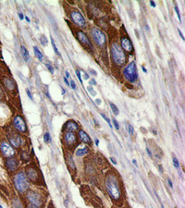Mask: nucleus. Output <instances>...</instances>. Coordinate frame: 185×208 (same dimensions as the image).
Segmentation results:
<instances>
[{"label":"nucleus","mask_w":185,"mask_h":208,"mask_svg":"<svg viewBox=\"0 0 185 208\" xmlns=\"http://www.w3.org/2000/svg\"><path fill=\"white\" fill-rule=\"evenodd\" d=\"M105 187H106V190H107L109 196L113 200H118L120 198V196H121L120 188L118 185L117 178L114 175H109L106 177Z\"/></svg>","instance_id":"f257e3e1"},{"label":"nucleus","mask_w":185,"mask_h":208,"mask_svg":"<svg viewBox=\"0 0 185 208\" xmlns=\"http://www.w3.org/2000/svg\"><path fill=\"white\" fill-rule=\"evenodd\" d=\"M110 55H111V58H112L113 62L115 63V65H117L118 67L122 66L126 61V55H125L123 49L121 48V46L117 43H114L111 45Z\"/></svg>","instance_id":"f03ea898"},{"label":"nucleus","mask_w":185,"mask_h":208,"mask_svg":"<svg viewBox=\"0 0 185 208\" xmlns=\"http://www.w3.org/2000/svg\"><path fill=\"white\" fill-rule=\"evenodd\" d=\"M14 185L17 190H18L20 193H24L26 192V190H28L30 184L28 177L23 171H20L16 174V176L14 177Z\"/></svg>","instance_id":"7ed1b4c3"},{"label":"nucleus","mask_w":185,"mask_h":208,"mask_svg":"<svg viewBox=\"0 0 185 208\" xmlns=\"http://www.w3.org/2000/svg\"><path fill=\"white\" fill-rule=\"evenodd\" d=\"M123 75L125 77V79L131 82L134 83L137 79H138V72H137V67H136V64L134 61L130 62L123 69Z\"/></svg>","instance_id":"20e7f679"},{"label":"nucleus","mask_w":185,"mask_h":208,"mask_svg":"<svg viewBox=\"0 0 185 208\" xmlns=\"http://www.w3.org/2000/svg\"><path fill=\"white\" fill-rule=\"evenodd\" d=\"M91 35L92 37V40L99 47H105L106 44V37L105 34L97 28H92L91 30Z\"/></svg>","instance_id":"39448f33"},{"label":"nucleus","mask_w":185,"mask_h":208,"mask_svg":"<svg viewBox=\"0 0 185 208\" xmlns=\"http://www.w3.org/2000/svg\"><path fill=\"white\" fill-rule=\"evenodd\" d=\"M70 18L76 25H78L80 27H84L86 25V20H85L84 17L78 10H72L70 12Z\"/></svg>","instance_id":"423d86ee"},{"label":"nucleus","mask_w":185,"mask_h":208,"mask_svg":"<svg viewBox=\"0 0 185 208\" xmlns=\"http://www.w3.org/2000/svg\"><path fill=\"white\" fill-rule=\"evenodd\" d=\"M27 199L30 201V202L31 203V205H34V206H36V207L41 206L42 203H43L42 197H41L38 193H36V192H34V191L29 192V193L27 194Z\"/></svg>","instance_id":"0eeeda50"},{"label":"nucleus","mask_w":185,"mask_h":208,"mask_svg":"<svg viewBox=\"0 0 185 208\" xmlns=\"http://www.w3.org/2000/svg\"><path fill=\"white\" fill-rule=\"evenodd\" d=\"M14 127L16 128L17 130L19 132H25L27 130V125L25 123V120L20 116H16L14 120H13Z\"/></svg>","instance_id":"6e6552de"},{"label":"nucleus","mask_w":185,"mask_h":208,"mask_svg":"<svg viewBox=\"0 0 185 208\" xmlns=\"http://www.w3.org/2000/svg\"><path fill=\"white\" fill-rule=\"evenodd\" d=\"M0 150L3 153V155L6 156V157H12L15 154V150L11 147V145H9L7 142L3 141L0 144Z\"/></svg>","instance_id":"1a4fd4ad"},{"label":"nucleus","mask_w":185,"mask_h":208,"mask_svg":"<svg viewBox=\"0 0 185 208\" xmlns=\"http://www.w3.org/2000/svg\"><path fill=\"white\" fill-rule=\"evenodd\" d=\"M120 46H121V48H123L125 51H127L129 53L133 51L132 43L128 37H125V36L121 37V39H120Z\"/></svg>","instance_id":"9d476101"},{"label":"nucleus","mask_w":185,"mask_h":208,"mask_svg":"<svg viewBox=\"0 0 185 208\" xmlns=\"http://www.w3.org/2000/svg\"><path fill=\"white\" fill-rule=\"evenodd\" d=\"M77 36H78L79 41H80L82 44H84V45H86V46H88V47H92V43H91L90 39L88 38V36H87L82 31H77Z\"/></svg>","instance_id":"9b49d317"},{"label":"nucleus","mask_w":185,"mask_h":208,"mask_svg":"<svg viewBox=\"0 0 185 208\" xmlns=\"http://www.w3.org/2000/svg\"><path fill=\"white\" fill-rule=\"evenodd\" d=\"M64 139H65V141L68 145H74L76 143V141H77V137L76 135L74 134L73 131H67L65 133V136H64Z\"/></svg>","instance_id":"f8f14e48"},{"label":"nucleus","mask_w":185,"mask_h":208,"mask_svg":"<svg viewBox=\"0 0 185 208\" xmlns=\"http://www.w3.org/2000/svg\"><path fill=\"white\" fill-rule=\"evenodd\" d=\"M18 160H17L15 157H10V158H8V159L6 161V168H7L10 172L15 171V170L18 168Z\"/></svg>","instance_id":"ddd939ff"},{"label":"nucleus","mask_w":185,"mask_h":208,"mask_svg":"<svg viewBox=\"0 0 185 208\" xmlns=\"http://www.w3.org/2000/svg\"><path fill=\"white\" fill-rule=\"evenodd\" d=\"M26 176L29 179L32 180V181H35L38 179V172L35 168H33L32 166L31 167H28L27 170H26Z\"/></svg>","instance_id":"4468645a"},{"label":"nucleus","mask_w":185,"mask_h":208,"mask_svg":"<svg viewBox=\"0 0 185 208\" xmlns=\"http://www.w3.org/2000/svg\"><path fill=\"white\" fill-rule=\"evenodd\" d=\"M9 141H10V142L15 146V147H19V145H20V141H21V139H20V137L18 136V134H16V133H12V135L11 136H9Z\"/></svg>","instance_id":"2eb2a0df"},{"label":"nucleus","mask_w":185,"mask_h":208,"mask_svg":"<svg viewBox=\"0 0 185 208\" xmlns=\"http://www.w3.org/2000/svg\"><path fill=\"white\" fill-rule=\"evenodd\" d=\"M79 137H80V140L84 142V143H88L90 144L91 143V138L89 137V135L82 129L79 130Z\"/></svg>","instance_id":"dca6fc26"},{"label":"nucleus","mask_w":185,"mask_h":208,"mask_svg":"<svg viewBox=\"0 0 185 208\" xmlns=\"http://www.w3.org/2000/svg\"><path fill=\"white\" fill-rule=\"evenodd\" d=\"M65 127L68 129V131H74V130H77L78 128H79L78 124H77L75 121H73V120H70V121L67 122L66 125H65Z\"/></svg>","instance_id":"f3484780"},{"label":"nucleus","mask_w":185,"mask_h":208,"mask_svg":"<svg viewBox=\"0 0 185 208\" xmlns=\"http://www.w3.org/2000/svg\"><path fill=\"white\" fill-rule=\"evenodd\" d=\"M5 86L8 89V90H14L16 87V83L14 82V80H12L11 79H5L4 80Z\"/></svg>","instance_id":"a211bd4d"},{"label":"nucleus","mask_w":185,"mask_h":208,"mask_svg":"<svg viewBox=\"0 0 185 208\" xmlns=\"http://www.w3.org/2000/svg\"><path fill=\"white\" fill-rule=\"evenodd\" d=\"M20 52H21V55H22L23 59L25 61H28L29 58H30V55H29V52H28V50L26 49V47L24 45L20 46Z\"/></svg>","instance_id":"6ab92c4d"},{"label":"nucleus","mask_w":185,"mask_h":208,"mask_svg":"<svg viewBox=\"0 0 185 208\" xmlns=\"http://www.w3.org/2000/svg\"><path fill=\"white\" fill-rule=\"evenodd\" d=\"M33 51H34V55L35 56L40 60V61H43V53L41 52V50L37 47V46H33Z\"/></svg>","instance_id":"aec40b11"},{"label":"nucleus","mask_w":185,"mask_h":208,"mask_svg":"<svg viewBox=\"0 0 185 208\" xmlns=\"http://www.w3.org/2000/svg\"><path fill=\"white\" fill-rule=\"evenodd\" d=\"M88 153V148H80V149H78L76 151V155L77 156H83L85 155L86 153Z\"/></svg>","instance_id":"412c9836"},{"label":"nucleus","mask_w":185,"mask_h":208,"mask_svg":"<svg viewBox=\"0 0 185 208\" xmlns=\"http://www.w3.org/2000/svg\"><path fill=\"white\" fill-rule=\"evenodd\" d=\"M109 105H110L111 110H112V112L114 113V115H115V116H117V115L119 114V110H118L117 106L115 104H113V103H109Z\"/></svg>","instance_id":"4be33fe9"},{"label":"nucleus","mask_w":185,"mask_h":208,"mask_svg":"<svg viewBox=\"0 0 185 208\" xmlns=\"http://www.w3.org/2000/svg\"><path fill=\"white\" fill-rule=\"evenodd\" d=\"M40 43H41V44L42 45H43V46H45L47 43H48V40H47V38L45 37V35H41V37H40Z\"/></svg>","instance_id":"5701e85b"},{"label":"nucleus","mask_w":185,"mask_h":208,"mask_svg":"<svg viewBox=\"0 0 185 208\" xmlns=\"http://www.w3.org/2000/svg\"><path fill=\"white\" fill-rule=\"evenodd\" d=\"M20 157H21V159H22L23 161H28V160L30 159V154H29L27 152L23 151V152L20 153Z\"/></svg>","instance_id":"b1692460"},{"label":"nucleus","mask_w":185,"mask_h":208,"mask_svg":"<svg viewBox=\"0 0 185 208\" xmlns=\"http://www.w3.org/2000/svg\"><path fill=\"white\" fill-rule=\"evenodd\" d=\"M51 43H52V46H53V49H54V51H55V53L58 55V56H60V53H59V51H58V49H57V47H56V43H55V41H54V39L51 37Z\"/></svg>","instance_id":"393cba45"},{"label":"nucleus","mask_w":185,"mask_h":208,"mask_svg":"<svg viewBox=\"0 0 185 208\" xmlns=\"http://www.w3.org/2000/svg\"><path fill=\"white\" fill-rule=\"evenodd\" d=\"M13 207L14 208H22V205H21V202H19V200L16 199L13 201Z\"/></svg>","instance_id":"a878e982"},{"label":"nucleus","mask_w":185,"mask_h":208,"mask_svg":"<svg viewBox=\"0 0 185 208\" xmlns=\"http://www.w3.org/2000/svg\"><path fill=\"white\" fill-rule=\"evenodd\" d=\"M68 165H70V169H73V170L76 169V167H75V165H74V164H73V160H72L71 156H69V157L68 158Z\"/></svg>","instance_id":"bb28decb"},{"label":"nucleus","mask_w":185,"mask_h":208,"mask_svg":"<svg viewBox=\"0 0 185 208\" xmlns=\"http://www.w3.org/2000/svg\"><path fill=\"white\" fill-rule=\"evenodd\" d=\"M43 141H44L46 143H48V142H50V141H51V136H50L49 132L44 133V135H43Z\"/></svg>","instance_id":"cd10ccee"},{"label":"nucleus","mask_w":185,"mask_h":208,"mask_svg":"<svg viewBox=\"0 0 185 208\" xmlns=\"http://www.w3.org/2000/svg\"><path fill=\"white\" fill-rule=\"evenodd\" d=\"M172 161H173V165L176 168H179V160L177 159V157L175 155L172 156Z\"/></svg>","instance_id":"c85d7f7f"},{"label":"nucleus","mask_w":185,"mask_h":208,"mask_svg":"<svg viewBox=\"0 0 185 208\" xmlns=\"http://www.w3.org/2000/svg\"><path fill=\"white\" fill-rule=\"evenodd\" d=\"M45 66H46V67H47V69L50 71V73H54V67H53V66L51 65V63L50 62H46L45 63Z\"/></svg>","instance_id":"c756f323"},{"label":"nucleus","mask_w":185,"mask_h":208,"mask_svg":"<svg viewBox=\"0 0 185 208\" xmlns=\"http://www.w3.org/2000/svg\"><path fill=\"white\" fill-rule=\"evenodd\" d=\"M101 116H102V117H103V118H104V119L107 122L108 126H109L110 128H113V127H112V124H111V122H110V119H109V118H108V117H107L105 114H103V113L101 114Z\"/></svg>","instance_id":"7c9ffc66"},{"label":"nucleus","mask_w":185,"mask_h":208,"mask_svg":"<svg viewBox=\"0 0 185 208\" xmlns=\"http://www.w3.org/2000/svg\"><path fill=\"white\" fill-rule=\"evenodd\" d=\"M175 11H176V13H177V17H178V18H179V21H181V18H180V13H179V7H178V6H175Z\"/></svg>","instance_id":"2f4dec72"},{"label":"nucleus","mask_w":185,"mask_h":208,"mask_svg":"<svg viewBox=\"0 0 185 208\" xmlns=\"http://www.w3.org/2000/svg\"><path fill=\"white\" fill-rule=\"evenodd\" d=\"M76 76H77V78L79 79V80H80V83H82V80H81V74H80V71L79 70V69H76Z\"/></svg>","instance_id":"473e14b6"},{"label":"nucleus","mask_w":185,"mask_h":208,"mask_svg":"<svg viewBox=\"0 0 185 208\" xmlns=\"http://www.w3.org/2000/svg\"><path fill=\"white\" fill-rule=\"evenodd\" d=\"M87 90H88V92L91 93V95H92V96H95V95H96V92L93 91V88H92V86H89V87L87 88Z\"/></svg>","instance_id":"72a5a7b5"},{"label":"nucleus","mask_w":185,"mask_h":208,"mask_svg":"<svg viewBox=\"0 0 185 208\" xmlns=\"http://www.w3.org/2000/svg\"><path fill=\"white\" fill-rule=\"evenodd\" d=\"M128 131H129V133H130V135H133L134 129H133V127H132L131 125H129V126H128Z\"/></svg>","instance_id":"f704fd0d"},{"label":"nucleus","mask_w":185,"mask_h":208,"mask_svg":"<svg viewBox=\"0 0 185 208\" xmlns=\"http://www.w3.org/2000/svg\"><path fill=\"white\" fill-rule=\"evenodd\" d=\"M113 124L116 128V129H119V125H118V122L116 120V119H113Z\"/></svg>","instance_id":"c9c22d12"},{"label":"nucleus","mask_w":185,"mask_h":208,"mask_svg":"<svg viewBox=\"0 0 185 208\" xmlns=\"http://www.w3.org/2000/svg\"><path fill=\"white\" fill-rule=\"evenodd\" d=\"M26 93H27V95L29 96V98L32 101V100H33V98H32V95H31V92H30V90H29V89H26Z\"/></svg>","instance_id":"e433bc0d"},{"label":"nucleus","mask_w":185,"mask_h":208,"mask_svg":"<svg viewBox=\"0 0 185 208\" xmlns=\"http://www.w3.org/2000/svg\"><path fill=\"white\" fill-rule=\"evenodd\" d=\"M90 85L92 86V85H96V80H94V79H92V80H90Z\"/></svg>","instance_id":"4c0bfd02"},{"label":"nucleus","mask_w":185,"mask_h":208,"mask_svg":"<svg viewBox=\"0 0 185 208\" xmlns=\"http://www.w3.org/2000/svg\"><path fill=\"white\" fill-rule=\"evenodd\" d=\"M70 86H71V88L73 89V90H75L76 89V84H75V82L73 81V80H71L70 81V84H69Z\"/></svg>","instance_id":"58836bf2"},{"label":"nucleus","mask_w":185,"mask_h":208,"mask_svg":"<svg viewBox=\"0 0 185 208\" xmlns=\"http://www.w3.org/2000/svg\"><path fill=\"white\" fill-rule=\"evenodd\" d=\"M178 32H179V36L181 37V39L184 41V36H183V34H182V32H181V31L179 30V29H178Z\"/></svg>","instance_id":"ea45409f"},{"label":"nucleus","mask_w":185,"mask_h":208,"mask_svg":"<svg viewBox=\"0 0 185 208\" xmlns=\"http://www.w3.org/2000/svg\"><path fill=\"white\" fill-rule=\"evenodd\" d=\"M166 180H167V183H168L169 187H170V188H173V183H172V181H171V180H170L169 178H167Z\"/></svg>","instance_id":"a19ab883"},{"label":"nucleus","mask_w":185,"mask_h":208,"mask_svg":"<svg viewBox=\"0 0 185 208\" xmlns=\"http://www.w3.org/2000/svg\"><path fill=\"white\" fill-rule=\"evenodd\" d=\"M18 18H19V19H21V20H22V19L24 18V15H23L21 12H18Z\"/></svg>","instance_id":"79ce46f5"},{"label":"nucleus","mask_w":185,"mask_h":208,"mask_svg":"<svg viewBox=\"0 0 185 208\" xmlns=\"http://www.w3.org/2000/svg\"><path fill=\"white\" fill-rule=\"evenodd\" d=\"M89 72H90L91 74H93L94 76H96V75H97L96 71H95V70H93V69H89Z\"/></svg>","instance_id":"37998d69"},{"label":"nucleus","mask_w":185,"mask_h":208,"mask_svg":"<svg viewBox=\"0 0 185 208\" xmlns=\"http://www.w3.org/2000/svg\"><path fill=\"white\" fill-rule=\"evenodd\" d=\"M146 152H147V153L149 154V156H151V157L153 156V153H152V152L150 151V149H149V148H146Z\"/></svg>","instance_id":"c03bdc74"},{"label":"nucleus","mask_w":185,"mask_h":208,"mask_svg":"<svg viewBox=\"0 0 185 208\" xmlns=\"http://www.w3.org/2000/svg\"><path fill=\"white\" fill-rule=\"evenodd\" d=\"M150 5H151V6H153V7H155V6H156V4L154 3V1H150Z\"/></svg>","instance_id":"a18cd8bd"},{"label":"nucleus","mask_w":185,"mask_h":208,"mask_svg":"<svg viewBox=\"0 0 185 208\" xmlns=\"http://www.w3.org/2000/svg\"><path fill=\"white\" fill-rule=\"evenodd\" d=\"M63 80H64V81H65V83H66V84H67V85H68V86H69V82H68V79H67V78H64V79H63Z\"/></svg>","instance_id":"49530a36"},{"label":"nucleus","mask_w":185,"mask_h":208,"mask_svg":"<svg viewBox=\"0 0 185 208\" xmlns=\"http://www.w3.org/2000/svg\"><path fill=\"white\" fill-rule=\"evenodd\" d=\"M83 77H84V80H89V75L87 73H84Z\"/></svg>","instance_id":"de8ad7c7"},{"label":"nucleus","mask_w":185,"mask_h":208,"mask_svg":"<svg viewBox=\"0 0 185 208\" xmlns=\"http://www.w3.org/2000/svg\"><path fill=\"white\" fill-rule=\"evenodd\" d=\"M95 104H96L97 105H99V104H101V100H100V99H96V100H95Z\"/></svg>","instance_id":"09e8293b"},{"label":"nucleus","mask_w":185,"mask_h":208,"mask_svg":"<svg viewBox=\"0 0 185 208\" xmlns=\"http://www.w3.org/2000/svg\"><path fill=\"white\" fill-rule=\"evenodd\" d=\"M110 160H111V162H112V163H113L114 165H116V164H117V161H116V159H114L113 157H111V158H110Z\"/></svg>","instance_id":"8fccbe9b"},{"label":"nucleus","mask_w":185,"mask_h":208,"mask_svg":"<svg viewBox=\"0 0 185 208\" xmlns=\"http://www.w3.org/2000/svg\"><path fill=\"white\" fill-rule=\"evenodd\" d=\"M24 18L26 19V21H27V22H31V19H30V18H29L28 16H25V17H24Z\"/></svg>","instance_id":"3c124183"},{"label":"nucleus","mask_w":185,"mask_h":208,"mask_svg":"<svg viewBox=\"0 0 185 208\" xmlns=\"http://www.w3.org/2000/svg\"><path fill=\"white\" fill-rule=\"evenodd\" d=\"M132 163H133V165H135L136 167H138V165H137V161H136L135 159H133V160H132Z\"/></svg>","instance_id":"603ef678"},{"label":"nucleus","mask_w":185,"mask_h":208,"mask_svg":"<svg viewBox=\"0 0 185 208\" xmlns=\"http://www.w3.org/2000/svg\"><path fill=\"white\" fill-rule=\"evenodd\" d=\"M65 74H66V77H65V78H67V79H68V78H69V73H68V70H66Z\"/></svg>","instance_id":"864d4df0"},{"label":"nucleus","mask_w":185,"mask_h":208,"mask_svg":"<svg viewBox=\"0 0 185 208\" xmlns=\"http://www.w3.org/2000/svg\"><path fill=\"white\" fill-rule=\"evenodd\" d=\"M142 71H143L144 73H147V69L144 67V66H142Z\"/></svg>","instance_id":"5fc2aeb1"},{"label":"nucleus","mask_w":185,"mask_h":208,"mask_svg":"<svg viewBox=\"0 0 185 208\" xmlns=\"http://www.w3.org/2000/svg\"><path fill=\"white\" fill-rule=\"evenodd\" d=\"M95 144H96V145L99 144V140H98V139H95Z\"/></svg>","instance_id":"6e6d98bb"},{"label":"nucleus","mask_w":185,"mask_h":208,"mask_svg":"<svg viewBox=\"0 0 185 208\" xmlns=\"http://www.w3.org/2000/svg\"><path fill=\"white\" fill-rule=\"evenodd\" d=\"M158 168H159V169H160V172H161V173H162V172H163V169H162V166H161V165H158Z\"/></svg>","instance_id":"4d7b16f0"},{"label":"nucleus","mask_w":185,"mask_h":208,"mask_svg":"<svg viewBox=\"0 0 185 208\" xmlns=\"http://www.w3.org/2000/svg\"><path fill=\"white\" fill-rule=\"evenodd\" d=\"M3 97V92H2V90L0 89V98H2Z\"/></svg>","instance_id":"13d9d810"},{"label":"nucleus","mask_w":185,"mask_h":208,"mask_svg":"<svg viewBox=\"0 0 185 208\" xmlns=\"http://www.w3.org/2000/svg\"><path fill=\"white\" fill-rule=\"evenodd\" d=\"M28 208H38V207H36V206H34V205H30Z\"/></svg>","instance_id":"bf43d9fd"},{"label":"nucleus","mask_w":185,"mask_h":208,"mask_svg":"<svg viewBox=\"0 0 185 208\" xmlns=\"http://www.w3.org/2000/svg\"><path fill=\"white\" fill-rule=\"evenodd\" d=\"M62 92V94H65V93H66V91H65V89H62V92Z\"/></svg>","instance_id":"052dcab7"},{"label":"nucleus","mask_w":185,"mask_h":208,"mask_svg":"<svg viewBox=\"0 0 185 208\" xmlns=\"http://www.w3.org/2000/svg\"><path fill=\"white\" fill-rule=\"evenodd\" d=\"M135 34L139 37V33H138V31H137V30H135Z\"/></svg>","instance_id":"680f3d73"},{"label":"nucleus","mask_w":185,"mask_h":208,"mask_svg":"<svg viewBox=\"0 0 185 208\" xmlns=\"http://www.w3.org/2000/svg\"><path fill=\"white\" fill-rule=\"evenodd\" d=\"M161 208H164V206H163V204L161 205Z\"/></svg>","instance_id":"e2e57ef3"},{"label":"nucleus","mask_w":185,"mask_h":208,"mask_svg":"<svg viewBox=\"0 0 185 208\" xmlns=\"http://www.w3.org/2000/svg\"><path fill=\"white\" fill-rule=\"evenodd\" d=\"M0 208H3V207H2V206H1V205H0Z\"/></svg>","instance_id":"0e129e2a"},{"label":"nucleus","mask_w":185,"mask_h":208,"mask_svg":"<svg viewBox=\"0 0 185 208\" xmlns=\"http://www.w3.org/2000/svg\"><path fill=\"white\" fill-rule=\"evenodd\" d=\"M48 208H52V207H48Z\"/></svg>","instance_id":"69168bd1"}]
</instances>
